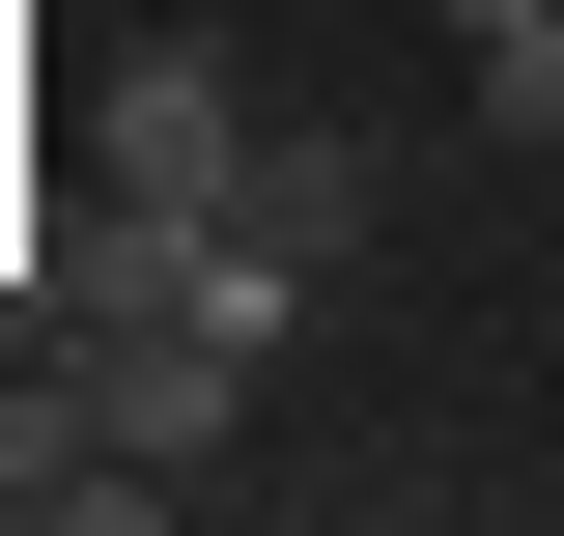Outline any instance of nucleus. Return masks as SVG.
<instances>
[{"label": "nucleus", "instance_id": "nucleus-1", "mask_svg": "<svg viewBox=\"0 0 564 536\" xmlns=\"http://www.w3.org/2000/svg\"><path fill=\"white\" fill-rule=\"evenodd\" d=\"M226 226H254L282 282H339V226H367V141H254V170H226Z\"/></svg>", "mask_w": 564, "mask_h": 536}, {"label": "nucleus", "instance_id": "nucleus-2", "mask_svg": "<svg viewBox=\"0 0 564 536\" xmlns=\"http://www.w3.org/2000/svg\"><path fill=\"white\" fill-rule=\"evenodd\" d=\"M480 141H564V29H480Z\"/></svg>", "mask_w": 564, "mask_h": 536}, {"label": "nucleus", "instance_id": "nucleus-3", "mask_svg": "<svg viewBox=\"0 0 564 536\" xmlns=\"http://www.w3.org/2000/svg\"><path fill=\"white\" fill-rule=\"evenodd\" d=\"M452 29H564V0H452Z\"/></svg>", "mask_w": 564, "mask_h": 536}]
</instances>
